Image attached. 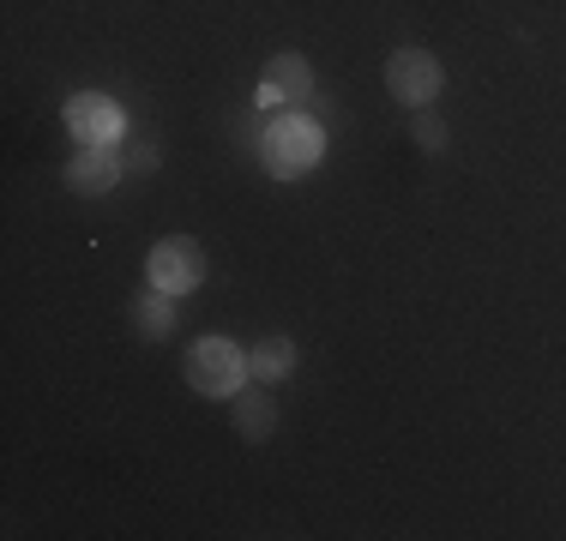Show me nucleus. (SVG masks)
Returning a JSON list of instances; mask_svg holds the SVG:
<instances>
[{
    "label": "nucleus",
    "mask_w": 566,
    "mask_h": 541,
    "mask_svg": "<svg viewBox=\"0 0 566 541\" xmlns=\"http://www.w3.org/2000/svg\"><path fill=\"white\" fill-rule=\"evenodd\" d=\"M169 301H175V295H164V289H157L151 301H139V325H145L151 337H164V331H169Z\"/></svg>",
    "instance_id": "nucleus-9"
},
{
    "label": "nucleus",
    "mask_w": 566,
    "mask_h": 541,
    "mask_svg": "<svg viewBox=\"0 0 566 541\" xmlns=\"http://www.w3.org/2000/svg\"><path fill=\"white\" fill-rule=\"evenodd\" d=\"M66 181H73L78 193H109V187L120 181V162L109 151H97V145H85V151L66 162Z\"/></svg>",
    "instance_id": "nucleus-7"
},
{
    "label": "nucleus",
    "mask_w": 566,
    "mask_h": 541,
    "mask_svg": "<svg viewBox=\"0 0 566 541\" xmlns=\"http://www.w3.org/2000/svg\"><path fill=\"white\" fill-rule=\"evenodd\" d=\"M241 427H248V439H265V433H272V403L241 397Z\"/></svg>",
    "instance_id": "nucleus-10"
},
{
    "label": "nucleus",
    "mask_w": 566,
    "mask_h": 541,
    "mask_svg": "<svg viewBox=\"0 0 566 541\" xmlns=\"http://www.w3.org/2000/svg\"><path fill=\"white\" fill-rule=\"evenodd\" d=\"M248 368L260 373V379H283V373L295 368V349H290V337H265V343L248 356Z\"/></svg>",
    "instance_id": "nucleus-8"
},
{
    "label": "nucleus",
    "mask_w": 566,
    "mask_h": 541,
    "mask_svg": "<svg viewBox=\"0 0 566 541\" xmlns=\"http://www.w3.org/2000/svg\"><path fill=\"white\" fill-rule=\"evenodd\" d=\"M386 85H392V97H398V103L428 108V103L440 97V66H434V54H422V49H398V54H392V66H386Z\"/></svg>",
    "instance_id": "nucleus-3"
},
{
    "label": "nucleus",
    "mask_w": 566,
    "mask_h": 541,
    "mask_svg": "<svg viewBox=\"0 0 566 541\" xmlns=\"http://www.w3.org/2000/svg\"><path fill=\"white\" fill-rule=\"evenodd\" d=\"M319 151H326V139H319V127L302 120V115H283L277 127H265V139H260V157H265V169H272L277 181L307 174L319 162Z\"/></svg>",
    "instance_id": "nucleus-1"
},
{
    "label": "nucleus",
    "mask_w": 566,
    "mask_h": 541,
    "mask_svg": "<svg viewBox=\"0 0 566 541\" xmlns=\"http://www.w3.org/2000/svg\"><path fill=\"white\" fill-rule=\"evenodd\" d=\"M416 139H422L428 151H440V139H447V132H440V120H428V115H422V120H416Z\"/></svg>",
    "instance_id": "nucleus-11"
},
{
    "label": "nucleus",
    "mask_w": 566,
    "mask_h": 541,
    "mask_svg": "<svg viewBox=\"0 0 566 541\" xmlns=\"http://www.w3.org/2000/svg\"><path fill=\"white\" fill-rule=\"evenodd\" d=\"M199 277H206V253L193 247V241H157V253H151V289H164V295H187V289H199Z\"/></svg>",
    "instance_id": "nucleus-4"
},
{
    "label": "nucleus",
    "mask_w": 566,
    "mask_h": 541,
    "mask_svg": "<svg viewBox=\"0 0 566 541\" xmlns=\"http://www.w3.org/2000/svg\"><path fill=\"white\" fill-rule=\"evenodd\" d=\"M241 373H248V356H241L229 337H206V343H193V356H187V379H193V391H206V397H241Z\"/></svg>",
    "instance_id": "nucleus-2"
},
{
    "label": "nucleus",
    "mask_w": 566,
    "mask_h": 541,
    "mask_svg": "<svg viewBox=\"0 0 566 541\" xmlns=\"http://www.w3.org/2000/svg\"><path fill=\"white\" fill-rule=\"evenodd\" d=\"M66 127H73L78 145L109 151V145L120 139V108L109 97H73V103H66Z\"/></svg>",
    "instance_id": "nucleus-5"
},
{
    "label": "nucleus",
    "mask_w": 566,
    "mask_h": 541,
    "mask_svg": "<svg viewBox=\"0 0 566 541\" xmlns=\"http://www.w3.org/2000/svg\"><path fill=\"white\" fill-rule=\"evenodd\" d=\"M307 91H314V73H307L302 54H277L260 78V103H302Z\"/></svg>",
    "instance_id": "nucleus-6"
}]
</instances>
